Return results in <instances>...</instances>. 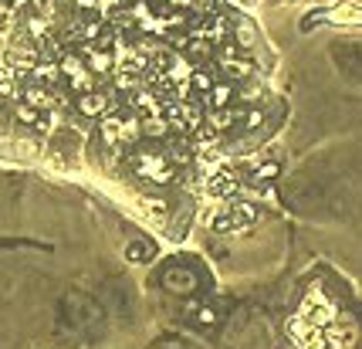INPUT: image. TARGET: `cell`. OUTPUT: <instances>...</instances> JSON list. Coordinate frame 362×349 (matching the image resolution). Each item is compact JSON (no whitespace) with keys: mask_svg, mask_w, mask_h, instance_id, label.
Segmentation results:
<instances>
[{"mask_svg":"<svg viewBox=\"0 0 362 349\" xmlns=\"http://www.w3.org/2000/svg\"><path fill=\"white\" fill-rule=\"evenodd\" d=\"M58 72L68 78V85L75 88L78 96L95 92V75L85 68V58H78V55H72V51H65V55L58 58Z\"/></svg>","mask_w":362,"mask_h":349,"instance_id":"1","label":"cell"},{"mask_svg":"<svg viewBox=\"0 0 362 349\" xmlns=\"http://www.w3.org/2000/svg\"><path fill=\"white\" fill-rule=\"evenodd\" d=\"M159 285L170 291V295L183 298V295H193V291L200 289V278H196V272L187 268V265H170V268L163 272V278H159Z\"/></svg>","mask_w":362,"mask_h":349,"instance_id":"2","label":"cell"},{"mask_svg":"<svg viewBox=\"0 0 362 349\" xmlns=\"http://www.w3.org/2000/svg\"><path fill=\"white\" fill-rule=\"evenodd\" d=\"M135 173L142 180H153V183H170L173 163L166 159V153H139L135 156Z\"/></svg>","mask_w":362,"mask_h":349,"instance_id":"3","label":"cell"},{"mask_svg":"<svg viewBox=\"0 0 362 349\" xmlns=\"http://www.w3.org/2000/svg\"><path fill=\"white\" fill-rule=\"evenodd\" d=\"M217 61H220V72L227 75V81H248L254 75V61L248 55H237L234 44H224V51L217 55Z\"/></svg>","mask_w":362,"mask_h":349,"instance_id":"4","label":"cell"},{"mask_svg":"<svg viewBox=\"0 0 362 349\" xmlns=\"http://www.w3.org/2000/svg\"><path fill=\"white\" fill-rule=\"evenodd\" d=\"M75 109H78V116H85V119H105V116H109V109H112V98L95 88V92L78 96Z\"/></svg>","mask_w":362,"mask_h":349,"instance_id":"5","label":"cell"},{"mask_svg":"<svg viewBox=\"0 0 362 349\" xmlns=\"http://www.w3.org/2000/svg\"><path fill=\"white\" fill-rule=\"evenodd\" d=\"M85 68L92 72V75H112L115 72V58L112 51H105V48H95V44H85Z\"/></svg>","mask_w":362,"mask_h":349,"instance_id":"6","label":"cell"},{"mask_svg":"<svg viewBox=\"0 0 362 349\" xmlns=\"http://www.w3.org/2000/svg\"><path fill=\"white\" fill-rule=\"evenodd\" d=\"M20 102H27L31 109H38V112H55L58 109V98L51 96V88H44L38 81H31V85H24V98Z\"/></svg>","mask_w":362,"mask_h":349,"instance_id":"7","label":"cell"},{"mask_svg":"<svg viewBox=\"0 0 362 349\" xmlns=\"http://www.w3.org/2000/svg\"><path fill=\"white\" fill-rule=\"evenodd\" d=\"M203 98H207V109H210V112H220V109H230V105H234L237 88H234V81H217V85H213V88H210Z\"/></svg>","mask_w":362,"mask_h":349,"instance_id":"8","label":"cell"},{"mask_svg":"<svg viewBox=\"0 0 362 349\" xmlns=\"http://www.w3.org/2000/svg\"><path fill=\"white\" fill-rule=\"evenodd\" d=\"M230 44L237 51H254L257 48V27H254V20H248V18L234 20V41Z\"/></svg>","mask_w":362,"mask_h":349,"instance_id":"9","label":"cell"},{"mask_svg":"<svg viewBox=\"0 0 362 349\" xmlns=\"http://www.w3.org/2000/svg\"><path fill=\"white\" fill-rule=\"evenodd\" d=\"M98 139L105 143V146H122V116H115L109 112L105 119H98Z\"/></svg>","mask_w":362,"mask_h":349,"instance_id":"10","label":"cell"},{"mask_svg":"<svg viewBox=\"0 0 362 349\" xmlns=\"http://www.w3.org/2000/svg\"><path fill=\"white\" fill-rule=\"evenodd\" d=\"M133 109H139L146 119H153V116H163V105H159V98L149 92V88H139L133 96Z\"/></svg>","mask_w":362,"mask_h":349,"instance_id":"11","label":"cell"},{"mask_svg":"<svg viewBox=\"0 0 362 349\" xmlns=\"http://www.w3.org/2000/svg\"><path fill=\"white\" fill-rule=\"evenodd\" d=\"M183 58H193V61H207L210 55H213V41H207V38H200V34H190L187 38V44H183Z\"/></svg>","mask_w":362,"mask_h":349,"instance_id":"12","label":"cell"},{"mask_svg":"<svg viewBox=\"0 0 362 349\" xmlns=\"http://www.w3.org/2000/svg\"><path fill=\"white\" fill-rule=\"evenodd\" d=\"M217 81H220V78L213 75L210 68H193L190 78H187V85H190V88L196 92V96H207V92L213 88V85H217Z\"/></svg>","mask_w":362,"mask_h":349,"instance_id":"13","label":"cell"},{"mask_svg":"<svg viewBox=\"0 0 362 349\" xmlns=\"http://www.w3.org/2000/svg\"><path fill=\"white\" fill-rule=\"evenodd\" d=\"M14 119L20 126H27V129H44V112L31 109L27 102H14Z\"/></svg>","mask_w":362,"mask_h":349,"instance_id":"14","label":"cell"},{"mask_svg":"<svg viewBox=\"0 0 362 349\" xmlns=\"http://www.w3.org/2000/svg\"><path fill=\"white\" fill-rule=\"evenodd\" d=\"M24 27H27V38L34 41V44H41V41H48V34H51V20L38 18V14H27V20H24Z\"/></svg>","mask_w":362,"mask_h":349,"instance_id":"15","label":"cell"},{"mask_svg":"<svg viewBox=\"0 0 362 349\" xmlns=\"http://www.w3.org/2000/svg\"><path fill=\"white\" fill-rule=\"evenodd\" d=\"M156 248L149 241H133V244H126V261H133V265H146V261H153Z\"/></svg>","mask_w":362,"mask_h":349,"instance_id":"16","label":"cell"},{"mask_svg":"<svg viewBox=\"0 0 362 349\" xmlns=\"http://www.w3.org/2000/svg\"><path fill=\"white\" fill-rule=\"evenodd\" d=\"M325 20H332V24H362V7H352V4L335 7V11L325 14Z\"/></svg>","mask_w":362,"mask_h":349,"instance_id":"17","label":"cell"},{"mask_svg":"<svg viewBox=\"0 0 362 349\" xmlns=\"http://www.w3.org/2000/svg\"><path fill=\"white\" fill-rule=\"evenodd\" d=\"M142 136H153V139H166V136H170V122H166V116L142 119Z\"/></svg>","mask_w":362,"mask_h":349,"instance_id":"18","label":"cell"},{"mask_svg":"<svg viewBox=\"0 0 362 349\" xmlns=\"http://www.w3.org/2000/svg\"><path fill=\"white\" fill-rule=\"evenodd\" d=\"M207 190H210L213 197H227V194H234V190H237V180H234L230 173H217L213 180H210Z\"/></svg>","mask_w":362,"mask_h":349,"instance_id":"19","label":"cell"},{"mask_svg":"<svg viewBox=\"0 0 362 349\" xmlns=\"http://www.w3.org/2000/svg\"><path fill=\"white\" fill-rule=\"evenodd\" d=\"M193 319H196V326H203V329H213V326L220 322L217 309H213V305H207V302H200V305L193 309Z\"/></svg>","mask_w":362,"mask_h":349,"instance_id":"20","label":"cell"},{"mask_svg":"<svg viewBox=\"0 0 362 349\" xmlns=\"http://www.w3.org/2000/svg\"><path fill=\"white\" fill-rule=\"evenodd\" d=\"M139 139H142V122L135 116H126L122 119V146L126 143H139Z\"/></svg>","mask_w":362,"mask_h":349,"instance_id":"21","label":"cell"},{"mask_svg":"<svg viewBox=\"0 0 362 349\" xmlns=\"http://www.w3.org/2000/svg\"><path fill=\"white\" fill-rule=\"evenodd\" d=\"M278 173H281V166H278L274 159H264V163H257V166H254L250 180H254V183H264V180H274Z\"/></svg>","mask_w":362,"mask_h":349,"instance_id":"22","label":"cell"},{"mask_svg":"<svg viewBox=\"0 0 362 349\" xmlns=\"http://www.w3.org/2000/svg\"><path fill=\"white\" fill-rule=\"evenodd\" d=\"M264 122V109H244V116H241V129H257Z\"/></svg>","mask_w":362,"mask_h":349,"instance_id":"23","label":"cell"},{"mask_svg":"<svg viewBox=\"0 0 362 349\" xmlns=\"http://www.w3.org/2000/svg\"><path fill=\"white\" fill-rule=\"evenodd\" d=\"M14 96V72H0V98Z\"/></svg>","mask_w":362,"mask_h":349,"instance_id":"24","label":"cell"},{"mask_svg":"<svg viewBox=\"0 0 362 349\" xmlns=\"http://www.w3.org/2000/svg\"><path fill=\"white\" fill-rule=\"evenodd\" d=\"M163 4H166L170 11H180V14H183V11H193V7H196V0H163Z\"/></svg>","mask_w":362,"mask_h":349,"instance_id":"25","label":"cell"},{"mask_svg":"<svg viewBox=\"0 0 362 349\" xmlns=\"http://www.w3.org/2000/svg\"><path fill=\"white\" fill-rule=\"evenodd\" d=\"M153 349H183V343H180V339H170V336H166V339H159V343H156Z\"/></svg>","mask_w":362,"mask_h":349,"instance_id":"26","label":"cell"},{"mask_svg":"<svg viewBox=\"0 0 362 349\" xmlns=\"http://www.w3.org/2000/svg\"><path fill=\"white\" fill-rule=\"evenodd\" d=\"M72 7H81V11H95V7H98V0H75Z\"/></svg>","mask_w":362,"mask_h":349,"instance_id":"27","label":"cell"},{"mask_svg":"<svg viewBox=\"0 0 362 349\" xmlns=\"http://www.w3.org/2000/svg\"><path fill=\"white\" fill-rule=\"evenodd\" d=\"M58 7H72V4H75V0H55Z\"/></svg>","mask_w":362,"mask_h":349,"instance_id":"28","label":"cell"}]
</instances>
